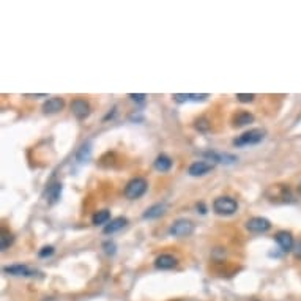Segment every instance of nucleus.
<instances>
[{
	"label": "nucleus",
	"mask_w": 301,
	"mask_h": 301,
	"mask_svg": "<svg viewBox=\"0 0 301 301\" xmlns=\"http://www.w3.org/2000/svg\"><path fill=\"white\" fill-rule=\"evenodd\" d=\"M172 167V160L169 158L167 155H160L158 158L155 160V169L158 172H169Z\"/></svg>",
	"instance_id": "15"
},
{
	"label": "nucleus",
	"mask_w": 301,
	"mask_h": 301,
	"mask_svg": "<svg viewBox=\"0 0 301 301\" xmlns=\"http://www.w3.org/2000/svg\"><path fill=\"white\" fill-rule=\"evenodd\" d=\"M177 264H178V260L171 254H161L155 260V267L158 270H171V268L177 267Z\"/></svg>",
	"instance_id": "8"
},
{
	"label": "nucleus",
	"mask_w": 301,
	"mask_h": 301,
	"mask_svg": "<svg viewBox=\"0 0 301 301\" xmlns=\"http://www.w3.org/2000/svg\"><path fill=\"white\" fill-rule=\"evenodd\" d=\"M270 227H271V222L267 218H262V216L251 218L246 222V229L253 233H265L270 230Z\"/></svg>",
	"instance_id": "5"
},
{
	"label": "nucleus",
	"mask_w": 301,
	"mask_h": 301,
	"mask_svg": "<svg viewBox=\"0 0 301 301\" xmlns=\"http://www.w3.org/2000/svg\"><path fill=\"white\" fill-rule=\"evenodd\" d=\"M103 247H104V251H106L108 254H115V243L106 241V243L103 244Z\"/></svg>",
	"instance_id": "24"
},
{
	"label": "nucleus",
	"mask_w": 301,
	"mask_h": 301,
	"mask_svg": "<svg viewBox=\"0 0 301 301\" xmlns=\"http://www.w3.org/2000/svg\"><path fill=\"white\" fill-rule=\"evenodd\" d=\"M128 96L133 99V101H136V103H143V101H145V98H147L143 93H137V95L136 93H129Z\"/></svg>",
	"instance_id": "25"
},
{
	"label": "nucleus",
	"mask_w": 301,
	"mask_h": 301,
	"mask_svg": "<svg viewBox=\"0 0 301 301\" xmlns=\"http://www.w3.org/2000/svg\"><path fill=\"white\" fill-rule=\"evenodd\" d=\"M195 128H197L199 131H207L208 128H210V123H208L205 119H200V120L195 122Z\"/></svg>",
	"instance_id": "23"
},
{
	"label": "nucleus",
	"mask_w": 301,
	"mask_h": 301,
	"mask_svg": "<svg viewBox=\"0 0 301 301\" xmlns=\"http://www.w3.org/2000/svg\"><path fill=\"white\" fill-rule=\"evenodd\" d=\"M213 210L219 216H232V215L237 213L238 204L232 197H218L213 202Z\"/></svg>",
	"instance_id": "3"
},
{
	"label": "nucleus",
	"mask_w": 301,
	"mask_h": 301,
	"mask_svg": "<svg viewBox=\"0 0 301 301\" xmlns=\"http://www.w3.org/2000/svg\"><path fill=\"white\" fill-rule=\"evenodd\" d=\"M65 108V101L63 98L54 96V98H49L44 104H43V112L44 114H57Z\"/></svg>",
	"instance_id": "10"
},
{
	"label": "nucleus",
	"mask_w": 301,
	"mask_h": 301,
	"mask_svg": "<svg viewBox=\"0 0 301 301\" xmlns=\"http://www.w3.org/2000/svg\"><path fill=\"white\" fill-rule=\"evenodd\" d=\"M71 112L74 114L76 119L84 120V119H87V117L90 115V104L85 99L77 98V99H74L71 103Z\"/></svg>",
	"instance_id": "7"
},
{
	"label": "nucleus",
	"mask_w": 301,
	"mask_h": 301,
	"mask_svg": "<svg viewBox=\"0 0 301 301\" xmlns=\"http://www.w3.org/2000/svg\"><path fill=\"white\" fill-rule=\"evenodd\" d=\"M167 212V205L166 204H155L150 208H147L145 213H143V219H155L160 218Z\"/></svg>",
	"instance_id": "13"
},
{
	"label": "nucleus",
	"mask_w": 301,
	"mask_h": 301,
	"mask_svg": "<svg viewBox=\"0 0 301 301\" xmlns=\"http://www.w3.org/2000/svg\"><path fill=\"white\" fill-rule=\"evenodd\" d=\"M177 103H199V101H205L208 98L207 93H202V95H197V93H175L172 96Z\"/></svg>",
	"instance_id": "14"
},
{
	"label": "nucleus",
	"mask_w": 301,
	"mask_h": 301,
	"mask_svg": "<svg viewBox=\"0 0 301 301\" xmlns=\"http://www.w3.org/2000/svg\"><path fill=\"white\" fill-rule=\"evenodd\" d=\"M148 188V183L147 180H143L140 177H136L133 178L131 181H128V185L125 188V195H126V199L129 200H136V199H140L143 194H145Z\"/></svg>",
	"instance_id": "2"
},
{
	"label": "nucleus",
	"mask_w": 301,
	"mask_h": 301,
	"mask_svg": "<svg viewBox=\"0 0 301 301\" xmlns=\"http://www.w3.org/2000/svg\"><path fill=\"white\" fill-rule=\"evenodd\" d=\"M109 218H111L109 210H101V212H96L93 215V218H91V222H93L95 226H101V224H106V222L109 221Z\"/></svg>",
	"instance_id": "19"
},
{
	"label": "nucleus",
	"mask_w": 301,
	"mask_h": 301,
	"mask_svg": "<svg viewBox=\"0 0 301 301\" xmlns=\"http://www.w3.org/2000/svg\"><path fill=\"white\" fill-rule=\"evenodd\" d=\"M296 257L301 259V241H299V244L296 246Z\"/></svg>",
	"instance_id": "27"
},
{
	"label": "nucleus",
	"mask_w": 301,
	"mask_h": 301,
	"mask_svg": "<svg viewBox=\"0 0 301 301\" xmlns=\"http://www.w3.org/2000/svg\"><path fill=\"white\" fill-rule=\"evenodd\" d=\"M169 232L174 237H188V235L194 232V224L189 219H177L171 226V229H169Z\"/></svg>",
	"instance_id": "4"
},
{
	"label": "nucleus",
	"mask_w": 301,
	"mask_h": 301,
	"mask_svg": "<svg viewBox=\"0 0 301 301\" xmlns=\"http://www.w3.org/2000/svg\"><path fill=\"white\" fill-rule=\"evenodd\" d=\"M267 136V131L265 129H260V128H254L243 133L241 136H238L237 139L233 140V145L235 147H247V145H257L262 140L265 139Z\"/></svg>",
	"instance_id": "1"
},
{
	"label": "nucleus",
	"mask_w": 301,
	"mask_h": 301,
	"mask_svg": "<svg viewBox=\"0 0 301 301\" xmlns=\"http://www.w3.org/2000/svg\"><path fill=\"white\" fill-rule=\"evenodd\" d=\"M126 224H128V219L123 218V216H119V218L112 219V221L109 222V224H106V227L103 229V232L106 233V235H112V233H115V232L122 230L123 227H126Z\"/></svg>",
	"instance_id": "11"
},
{
	"label": "nucleus",
	"mask_w": 301,
	"mask_h": 301,
	"mask_svg": "<svg viewBox=\"0 0 301 301\" xmlns=\"http://www.w3.org/2000/svg\"><path fill=\"white\" fill-rule=\"evenodd\" d=\"M197 210H200V213H202V215H205V212H207V210H205V205H204V204H199V205H197Z\"/></svg>",
	"instance_id": "26"
},
{
	"label": "nucleus",
	"mask_w": 301,
	"mask_h": 301,
	"mask_svg": "<svg viewBox=\"0 0 301 301\" xmlns=\"http://www.w3.org/2000/svg\"><path fill=\"white\" fill-rule=\"evenodd\" d=\"M215 169V163L212 161H195L189 166L188 172L191 177H202Z\"/></svg>",
	"instance_id": "6"
},
{
	"label": "nucleus",
	"mask_w": 301,
	"mask_h": 301,
	"mask_svg": "<svg viewBox=\"0 0 301 301\" xmlns=\"http://www.w3.org/2000/svg\"><path fill=\"white\" fill-rule=\"evenodd\" d=\"M5 273L13 274V276H33L35 271L30 270L27 265H11V267H5L4 268Z\"/></svg>",
	"instance_id": "12"
},
{
	"label": "nucleus",
	"mask_w": 301,
	"mask_h": 301,
	"mask_svg": "<svg viewBox=\"0 0 301 301\" xmlns=\"http://www.w3.org/2000/svg\"><path fill=\"white\" fill-rule=\"evenodd\" d=\"M29 98H41V96H44V95H27Z\"/></svg>",
	"instance_id": "28"
},
{
	"label": "nucleus",
	"mask_w": 301,
	"mask_h": 301,
	"mask_svg": "<svg viewBox=\"0 0 301 301\" xmlns=\"http://www.w3.org/2000/svg\"><path fill=\"white\" fill-rule=\"evenodd\" d=\"M52 254H54V247H52V246H44L43 249L38 253V256H40V257H49Z\"/></svg>",
	"instance_id": "22"
},
{
	"label": "nucleus",
	"mask_w": 301,
	"mask_h": 301,
	"mask_svg": "<svg viewBox=\"0 0 301 301\" xmlns=\"http://www.w3.org/2000/svg\"><path fill=\"white\" fill-rule=\"evenodd\" d=\"M208 158H210L213 163H226V164H232L237 161V158L232 155H227V153H215V152H210V153H205Z\"/></svg>",
	"instance_id": "16"
},
{
	"label": "nucleus",
	"mask_w": 301,
	"mask_h": 301,
	"mask_svg": "<svg viewBox=\"0 0 301 301\" xmlns=\"http://www.w3.org/2000/svg\"><path fill=\"white\" fill-rule=\"evenodd\" d=\"M254 98H256V95H253V93H238L237 95V99L240 101V103H251V101H254Z\"/></svg>",
	"instance_id": "21"
},
{
	"label": "nucleus",
	"mask_w": 301,
	"mask_h": 301,
	"mask_svg": "<svg viewBox=\"0 0 301 301\" xmlns=\"http://www.w3.org/2000/svg\"><path fill=\"white\" fill-rule=\"evenodd\" d=\"M11 244H13V235L4 232L2 237H0V247H2V251L8 249V247H10Z\"/></svg>",
	"instance_id": "20"
},
{
	"label": "nucleus",
	"mask_w": 301,
	"mask_h": 301,
	"mask_svg": "<svg viewBox=\"0 0 301 301\" xmlns=\"http://www.w3.org/2000/svg\"><path fill=\"white\" fill-rule=\"evenodd\" d=\"M60 194H62V185H60V183H54V185H51L47 188V192H46L49 204H56L60 199Z\"/></svg>",
	"instance_id": "18"
},
{
	"label": "nucleus",
	"mask_w": 301,
	"mask_h": 301,
	"mask_svg": "<svg viewBox=\"0 0 301 301\" xmlns=\"http://www.w3.org/2000/svg\"><path fill=\"white\" fill-rule=\"evenodd\" d=\"M276 241H278V244L281 246V249L284 253L292 251V247H293V237H292L290 232H285V230L278 232L276 233Z\"/></svg>",
	"instance_id": "9"
},
{
	"label": "nucleus",
	"mask_w": 301,
	"mask_h": 301,
	"mask_svg": "<svg viewBox=\"0 0 301 301\" xmlns=\"http://www.w3.org/2000/svg\"><path fill=\"white\" fill-rule=\"evenodd\" d=\"M254 122V115L249 114V112H238L237 115L233 117V126H246V125H249Z\"/></svg>",
	"instance_id": "17"
}]
</instances>
